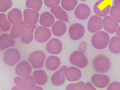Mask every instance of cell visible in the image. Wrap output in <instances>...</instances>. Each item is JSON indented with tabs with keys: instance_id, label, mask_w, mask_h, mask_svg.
Listing matches in <instances>:
<instances>
[{
	"instance_id": "36",
	"label": "cell",
	"mask_w": 120,
	"mask_h": 90,
	"mask_svg": "<svg viewBox=\"0 0 120 90\" xmlns=\"http://www.w3.org/2000/svg\"><path fill=\"white\" fill-rule=\"evenodd\" d=\"M108 90H120V83L114 82L109 85L107 88Z\"/></svg>"
},
{
	"instance_id": "37",
	"label": "cell",
	"mask_w": 120,
	"mask_h": 90,
	"mask_svg": "<svg viewBox=\"0 0 120 90\" xmlns=\"http://www.w3.org/2000/svg\"><path fill=\"white\" fill-rule=\"evenodd\" d=\"M87 43L85 41H83L81 42L78 49L80 51L83 53H85L87 50Z\"/></svg>"
},
{
	"instance_id": "3",
	"label": "cell",
	"mask_w": 120,
	"mask_h": 90,
	"mask_svg": "<svg viewBox=\"0 0 120 90\" xmlns=\"http://www.w3.org/2000/svg\"><path fill=\"white\" fill-rule=\"evenodd\" d=\"M16 86H14L12 90H32L36 86V83L32 75L26 77H16L14 79Z\"/></svg>"
},
{
	"instance_id": "42",
	"label": "cell",
	"mask_w": 120,
	"mask_h": 90,
	"mask_svg": "<svg viewBox=\"0 0 120 90\" xmlns=\"http://www.w3.org/2000/svg\"><path fill=\"white\" fill-rule=\"evenodd\" d=\"M81 0L82 1H86V0Z\"/></svg>"
},
{
	"instance_id": "40",
	"label": "cell",
	"mask_w": 120,
	"mask_h": 90,
	"mask_svg": "<svg viewBox=\"0 0 120 90\" xmlns=\"http://www.w3.org/2000/svg\"><path fill=\"white\" fill-rule=\"evenodd\" d=\"M116 34L118 37H120V25L119 26L118 29L116 31Z\"/></svg>"
},
{
	"instance_id": "25",
	"label": "cell",
	"mask_w": 120,
	"mask_h": 90,
	"mask_svg": "<svg viewBox=\"0 0 120 90\" xmlns=\"http://www.w3.org/2000/svg\"><path fill=\"white\" fill-rule=\"evenodd\" d=\"M34 80L38 85H43L46 83L48 77L45 72L41 69L35 70L33 73Z\"/></svg>"
},
{
	"instance_id": "4",
	"label": "cell",
	"mask_w": 120,
	"mask_h": 90,
	"mask_svg": "<svg viewBox=\"0 0 120 90\" xmlns=\"http://www.w3.org/2000/svg\"><path fill=\"white\" fill-rule=\"evenodd\" d=\"M70 61L73 65L81 69L86 67L88 64L87 58L83 53L80 50L74 51L71 55Z\"/></svg>"
},
{
	"instance_id": "22",
	"label": "cell",
	"mask_w": 120,
	"mask_h": 90,
	"mask_svg": "<svg viewBox=\"0 0 120 90\" xmlns=\"http://www.w3.org/2000/svg\"><path fill=\"white\" fill-rule=\"evenodd\" d=\"M61 64L58 57L54 55L49 56L45 61V65L47 69L50 71H54L58 69Z\"/></svg>"
},
{
	"instance_id": "23",
	"label": "cell",
	"mask_w": 120,
	"mask_h": 90,
	"mask_svg": "<svg viewBox=\"0 0 120 90\" xmlns=\"http://www.w3.org/2000/svg\"><path fill=\"white\" fill-rule=\"evenodd\" d=\"M7 16L9 22L13 24L20 23L22 21V13L18 8L12 9L8 13Z\"/></svg>"
},
{
	"instance_id": "39",
	"label": "cell",
	"mask_w": 120,
	"mask_h": 90,
	"mask_svg": "<svg viewBox=\"0 0 120 90\" xmlns=\"http://www.w3.org/2000/svg\"><path fill=\"white\" fill-rule=\"evenodd\" d=\"M114 5L118 6L120 8V0H114Z\"/></svg>"
},
{
	"instance_id": "8",
	"label": "cell",
	"mask_w": 120,
	"mask_h": 90,
	"mask_svg": "<svg viewBox=\"0 0 120 90\" xmlns=\"http://www.w3.org/2000/svg\"><path fill=\"white\" fill-rule=\"evenodd\" d=\"M68 32L71 39L77 41L83 37L85 33V29L82 24L78 23H74L71 26Z\"/></svg>"
},
{
	"instance_id": "7",
	"label": "cell",
	"mask_w": 120,
	"mask_h": 90,
	"mask_svg": "<svg viewBox=\"0 0 120 90\" xmlns=\"http://www.w3.org/2000/svg\"><path fill=\"white\" fill-rule=\"evenodd\" d=\"M111 4L108 0H99L95 3L94 11L97 16L105 17L110 12Z\"/></svg>"
},
{
	"instance_id": "14",
	"label": "cell",
	"mask_w": 120,
	"mask_h": 90,
	"mask_svg": "<svg viewBox=\"0 0 120 90\" xmlns=\"http://www.w3.org/2000/svg\"><path fill=\"white\" fill-rule=\"evenodd\" d=\"M62 44L57 38H52L49 41L46 46L47 51L52 55H58L62 51Z\"/></svg>"
},
{
	"instance_id": "21",
	"label": "cell",
	"mask_w": 120,
	"mask_h": 90,
	"mask_svg": "<svg viewBox=\"0 0 120 90\" xmlns=\"http://www.w3.org/2000/svg\"><path fill=\"white\" fill-rule=\"evenodd\" d=\"M66 24L62 20L56 21L53 25L52 31L53 34L56 37L63 35L66 31Z\"/></svg>"
},
{
	"instance_id": "18",
	"label": "cell",
	"mask_w": 120,
	"mask_h": 90,
	"mask_svg": "<svg viewBox=\"0 0 120 90\" xmlns=\"http://www.w3.org/2000/svg\"><path fill=\"white\" fill-rule=\"evenodd\" d=\"M37 26L35 25H28L24 28L21 35V41L26 44H29L33 41L34 31Z\"/></svg>"
},
{
	"instance_id": "35",
	"label": "cell",
	"mask_w": 120,
	"mask_h": 90,
	"mask_svg": "<svg viewBox=\"0 0 120 90\" xmlns=\"http://www.w3.org/2000/svg\"><path fill=\"white\" fill-rule=\"evenodd\" d=\"M45 6L49 8H54L59 5L60 0H44Z\"/></svg>"
},
{
	"instance_id": "15",
	"label": "cell",
	"mask_w": 120,
	"mask_h": 90,
	"mask_svg": "<svg viewBox=\"0 0 120 90\" xmlns=\"http://www.w3.org/2000/svg\"><path fill=\"white\" fill-rule=\"evenodd\" d=\"M103 27L104 29L109 33L112 34L117 31L119 24L111 16H106L103 18Z\"/></svg>"
},
{
	"instance_id": "19",
	"label": "cell",
	"mask_w": 120,
	"mask_h": 90,
	"mask_svg": "<svg viewBox=\"0 0 120 90\" xmlns=\"http://www.w3.org/2000/svg\"><path fill=\"white\" fill-rule=\"evenodd\" d=\"M75 16L80 20L87 19L90 16L91 10L89 7L85 4H79L75 10Z\"/></svg>"
},
{
	"instance_id": "33",
	"label": "cell",
	"mask_w": 120,
	"mask_h": 90,
	"mask_svg": "<svg viewBox=\"0 0 120 90\" xmlns=\"http://www.w3.org/2000/svg\"><path fill=\"white\" fill-rule=\"evenodd\" d=\"M12 5L11 0H0V12H5Z\"/></svg>"
},
{
	"instance_id": "32",
	"label": "cell",
	"mask_w": 120,
	"mask_h": 90,
	"mask_svg": "<svg viewBox=\"0 0 120 90\" xmlns=\"http://www.w3.org/2000/svg\"><path fill=\"white\" fill-rule=\"evenodd\" d=\"M110 16L117 22L120 23V8L118 6H112L110 12Z\"/></svg>"
},
{
	"instance_id": "2",
	"label": "cell",
	"mask_w": 120,
	"mask_h": 90,
	"mask_svg": "<svg viewBox=\"0 0 120 90\" xmlns=\"http://www.w3.org/2000/svg\"><path fill=\"white\" fill-rule=\"evenodd\" d=\"M110 41L109 34L103 31L96 32L93 35L91 39L93 46L98 50L105 49L109 45Z\"/></svg>"
},
{
	"instance_id": "12",
	"label": "cell",
	"mask_w": 120,
	"mask_h": 90,
	"mask_svg": "<svg viewBox=\"0 0 120 90\" xmlns=\"http://www.w3.org/2000/svg\"><path fill=\"white\" fill-rule=\"evenodd\" d=\"M24 20L29 25H34L38 22L39 13L37 11L26 9L23 11Z\"/></svg>"
},
{
	"instance_id": "24",
	"label": "cell",
	"mask_w": 120,
	"mask_h": 90,
	"mask_svg": "<svg viewBox=\"0 0 120 90\" xmlns=\"http://www.w3.org/2000/svg\"><path fill=\"white\" fill-rule=\"evenodd\" d=\"M55 21L54 16L49 12H45L40 16L39 23L41 25L45 27H50L53 24Z\"/></svg>"
},
{
	"instance_id": "28",
	"label": "cell",
	"mask_w": 120,
	"mask_h": 90,
	"mask_svg": "<svg viewBox=\"0 0 120 90\" xmlns=\"http://www.w3.org/2000/svg\"><path fill=\"white\" fill-rule=\"evenodd\" d=\"M109 49L113 53H120V37L118 36L112 37L109 43Z\"/></svg>"
},
{
	"instance_id": "34",
	"label": "cell",
	"mask_w": 120,
	"mask_h": 90,
	"mask_svg": "<svg viewBox=\"0 0 120 90\" xmlns=\"http://www.w3.org/2000/svg\"><path fill=\"white\" fill-rule=\"evenodd\" d=\"M85 83L82 81H80L76 83L70 84L67 86L66 90H84Z\"/></svg>"
},
{
	"instance_id": "6",
	"label": "cell",
	"mask_w": 120,
	"mask_h": 90,
	"mask_svg": "<svg viewBox=\"0 0 120 90\" xmlns=\"http://www.w3.org/2000/svg\"><path fill=\"white\" fill-rule=\"evenodd\" d=\"M45 57V54L43 51L37 50L30 54L29 61L33 68L40 69L44 65Z\"/></svg>"
},
{
	"instance_id": "30",
	"label": "cell",
	"mask_w": 120,
	"mask_h": 90,
	"mask_svg": "<svg viewBox=\"0 0 120 90\" xmlns=\"http://www.w3.org/2000/svg\"><path fill=\"white\" fill-rule=\"evenodd\" d=\"M42 4V0H26V7L34 9L37 12L40 10Z\"/></svg>"
},
{
	"instance_id": "11",
	"label": "cell",
	"mask_w": 120,
	"mask_h": 90,
	"mask_svg": "<svg viewBox=\"0 0 120 90\" xmlns=\"http://www.w3.org/2000/svg\"><path fill=\"white\" fill-rule=\"evenodd\" d=\"M91 81L97 88H104L109 84L110 80L109 76L106 75L95 74L92 76Z\"/></svg>"
},
{
	"instance_id": "41",
	"label": "cell",
	"mask_w": 120,
	"mask_h": 90,
	"mask_svg": "<svg viewBox=\"0 0 120 90\" xmlns=\"http://www.w3.org/2000/svg\"><path fill=\"white\" fill-rule=\"evenodd\" d=\"M32 90H43V89L39 86H35Z\"/></svg>"
},
{
	"instance_id": "17",
	"label": "cell",
	"mask_w": 120,
	"mask_h": 90,
	"mask_svg": "<svg viewBox=\"0 0 120 90\" xmlns=\"http://www.w3.org/2000/svg\"><path fill=\"white\" fill-rule=\"evenodd\" d=\"M32 71V67L29 62L22 61L17 65L15 68V72L20 77L29 76Z\"/></svg>"
},
{
	"instance_id": "13",
	"label": "cell",
	"mask_w": 120,
	"mask_h": 90,
	"mask_svg": "<svg viewBox=\"0 0 120 90\" xmlns=\"http://www.w3.org/2000/svg\"><path fill=\"white\" fill-rule=\"evenodd\" d=\"M67 67L66 65L62 66L58 70L55 71L51 77L52 84L56 86L62 85L65 81V72Z\"/></svg>"
},
{
	"instance_id": "9",
	"label": "cell",
	"mask_w": 120,
	"mask_h": 90,
	"mask_svg": "<svg viewBox=\"0 0 120 90\" xmlns=\"http://www.w3.org/2000/svg\"><path fill=\"white\" fill-rule=\"evenodd\" d=\"M51 36V33L49 28L43 26L38 27L35 31L34 37L36 41L40 43L47 41Z\"/></svg>"
},
{
	"instance_id": "31",
	"label": "cell",
	"mask_w": 120,
	"mask_h": 90,
	"mask_svg": "<svg viewBox=\"0 0 120 90\" xmlns=\"http://www.w3.org/2000/svg\"><path fill=\"white\" fill-rule=\"evenodd\" d=\"M0 26L1 29L3 31H7L10 29L11 24L7 19L5 14H0Z\"/></svg>"
},
{
	"instance_id": "26",
	"label": "cell",
	"mask_w": 120,
	"mask_h": 90,
	"mask_svg": "<svg viewBox=\"0 0 120 90\" xmlns=\"http://www.w3.org/2000/svg\"><path fill=\"white\" fill-rule=\"evenodd\" d=\"M27 26V24L24 21L18 23L13 24L11 31L10 35L13 38L19 37L22 33L23 30Z\"/></svg>"
},
{
	"instance_id": "38",
	"label": "cell",
	"mask_w": 120,
	"mask_h": 90,
	"mask_svg": "<svg viewBox=\"0 0 120 90\" xmlns=\"http://www.w3.org/2000/svg\"><path fill=\"white\" fill-rule=\"evenodd\" d=\"M84 90H96V89L91 82H87L85 84Z\"/></svg>"
},
{
	"instance_id": "29",
	"label": "cell",
	"mask_w": 120,
	"mask_h": 90,
	"mask_svg": "<svg viewBox=\"0 0 120 90\" xmlns=\"http://www.w3.org/2000/svg\"><path fill=\"white\" fill-rule=\"evenodd\" d=\"M78 3V0H61V4L63 9L67 11L73 10Z\"/></svg>"
},
{
	"instance_id": "1",
	"label": "cell",
	"mask_w": 120,
	"mask_h": 90,
	"mask_svg": "<svg viewBox=\"0 0 120 90\" xmlns=\"http://www.w3.org/2000/svg\"><path fill=\"white\" fill-rule=\"evenodd\" d=\"M93 66L94 70L97 72L105 73L110 70L111 63L108 57L104 55H99L95 57L93 60Z\"/></svg>"
},
{
	"instance_id": "10",
	"label": "cell",
	"mask_w": 120,
	"mask_h": 90,
	"mask_svg": "<svg viewBox=\"0 0 120 90\" xmlns=\"http://www.w3.org/2000/svg\"><path fill=\"white\" fill-rule=\"evenodd\" d=\"M103 27V20L100 16L96 15L92 16L88 23V30L91 33L100 31Z\"/></svg>"
},
{
	"instance_id": "5",
	"label": "cell",
	"mask_w": 120,
	"mask_h": 90,
	"mask_svg": "<svg viewBox=\"0 0 120 90\" xmlns=\"http://www.w3.org/2000/svg\"><path fill=\"white\" fill-rule=\"evenodd\" d=\"M21 58L20 53L18 50L12 48L7 50L3 55V60L7 65L10 67L15 65Z\"/></svg>"
},
{
	"instance_id": "16",
	"label": "cell",
	"mask_w": 120,
	"mask_h": 90,
	"mask_svg": "<svg viewBox=\"0 0 120 90\" xmlns=\"http://www.w3.org/2000/svg\"><path fill=\"white\" fill-rule=\"evenodd\" d=\"M82 76V72L79 68L74 67H67L65 72V77L67 80L70 82H74L80 80Z\"/></svg>"
},
{
	"instance_id": "20",
	"label": "cell",
	"mask_w": 120,
	"mask_h": 90,
	"mask_svg": "<svg viewBox=\"0 0 120 90\" xmlns=\"http://www.w3.org/2000/svg\"><path fill=\"white\" fill-rule=\"evenodd\" d=\"M15 44V40L10 35L3 34L0 37V50L1 51L14 46Z\"/></svg>"
},
{
	"instance_id": "27",
	"label": "cell",
	"mask_w": 120,
	"mask_h": 90,
	"mask_svg": "<svg viewBox=\"0 0 120 90\" xmlns=\"http://www.w3.org/2000/svg\"><path fill=\"white\" fill-rule=\"evenodd\" d=\"M50 12L58 20L68 22V14L65 11L63 10L60 6L52 8L51 9Z\"/></svg>"
}]
</instances>
